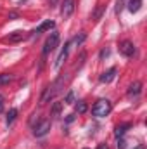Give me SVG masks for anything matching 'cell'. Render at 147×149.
Masks as SVG:
<instances>
[{
	"label": "cell",
	"mask_w": 147,
	"mask_h": 149,
	"mask_svg": "<svg viewBox=\"0 0 147 149\" xmlns=\"http://www.w3.org/2000/svg\"><path fill=\"white\" fill-rule=\"evenodd\" d=\"M54 26H55L54 21H45V23H42L37 30H35V35H40L43 31H50V30H54Z\"/></svg>",
	"instance_id": "30bf717a"
},
{
	"label": "cell",
	"mask_w": 147,
	"mask_h": 149,
	"mask_svg": "<svg viewBox=\"0 0 147 149\" xmlns=\"http://www.w3.org/2000/svg\"><path fill=\"white\" fill-rule=\"evenodd\" d=\"M74 10V0H62V7H61V16L64 19H68Z\"/></svg>",
	"instance_id": "8992f818"
},
{
	"label": "cell",
	"mask_w": 147,
	"mask_h": 149,
	"mask_svg": "<svg viewBox=\"0 0 147 149\" xmlns=\"http://www.w3.org/2000/svg\"><path fill=\"white\" fill-rule=\"evenodd\" d=\"M85 38H87V35H85V33H80V35H76V37H74V45H81V43H83V42H85Z\"/></svg>",
	"instance_id": "d6986e66"
},
{
	"label": "cell",
	"mask_w": 147,
	"mask_h": 149,
	"mask_svg": "<svg viewBox=\"0 0 147 149\" xmlns=\"http://www.w3.org/2000/svg\"><path fill=\"white\" fill-rule=\"evenodd\" d=\"M3 111V95H0V113Z\"/></svg>",
	"instance_id": "cb8c5ba5"
},
{
	"label": "cell",
	"mask_w": 147,
	"mask_h": 149,
	"mask_svg": "<svg viewBox=\"0 0 147 149\" xmlns=\"http://www.w3.org/2000/svg\"><path fill=\"white\" fill-rule=\"evenodd\" d=\"M10 81H12V74H9V73L0 74V85H9Z\"/></svg>",
	"instance_id": "5bb4252c"
},
{
	"label": "cell",
	"mask_w": 147,
	"mask_h": 149,
	"mask_svg": "<svg viewBox=\"0 0 147 149\" xmlns=\"http://www.w3.org/2000/svg\"><path fill=\"white\" fill-rule=\"evenodd\" d=\"M119 52H121L125 57H133V56H135V45H133L130 40H125V42H121V45H119Z\"/></svg>",
	"instance_id": "5b68a950"
},
{
	"label": "cell",
	"mask_w": 147,
	"mask_h": 149,
	"mask_svg": "<svg viewBox=\"0 0 147 149\" xmlns=\"http://www.w3.org/2000/svg\"><path fill=\"white\" fill-rule=\"evenodd\" d=\"M26 38V33L24 31H12V33H9V37L5 38L7 42H10V43H17V42H23Z\"/></svg>",
	"instance_id": "52a82bcc"
},
{
	"label": "cell",
	"mask_w": 147,
	"mask_h": 149,
	"mask_svg": "<svg viewBox=\"0 0 147 149\" xmlns=\"http://www.w3.org/2000/svg\"><path fill=\"white\" fill-rule=\"evenodd\" d=\"M125 5H126V0H116V14H121Z\"/></svg>",
	"instance_id": "ac0fdd59"
},
{
	"label": "cell",
	"mask_w": 147,
	"mask_h": 149,
	"mask_svg": "<svg viewBox=\"0 0 147 149\" xmlns=\"http://www.w3.org/2000/svg\"><path fill=\"white\" fill-rule=\"evenodd\" d=\"M66 102H68V104H74V92L73 90L66 95Z\"/></svg>",
	"instance_id": "ffe728a7"
},
{
	"label": "cell",
	"mask_w": 147,
	"mask_h": 149,
	"mask_svg": "<svg viewBox=\"0 0 147 149\" xmlns=\"http://www.w3.org/2000/svg\"><path fill=\"white\" fill-rule=\"evenodd\" d=\"M111 109H112V106H111V102L107 99H99L92 108V114L97 116V118H104L111 113Z\"/></svg>",
	"instance_id": "7a4b0ae2"
},
{
	"label": "cell",
	"mask_w": 147,
	"mask_h": 149,
	"mask_svg": "<svg viewBox=\"0 0 147 149\" xmlns=\"http://www.w3.org/2000/svg\"><path fill=\"white\" fill-rule=\"evenodd\" d=\"M101 14H102V7H99V9H97V10H95V14H94V16H92V19H95V21H97V19H99V16H101Z\"/></svg>",
	"instance_id": "44dd1931"
},
{
	"label": "cell",
	"mask_w": 147,
	"mask_h": 149,
	"mask_svg": "<svg viewBox=\"0 0 147 149\" xmlns=\"http://www.w3.org/2000/svg\"><path fill=\"white\" fill-rule=\"evenodd\" d=\"M16 116H17V109H14V108H12V109H9V113H7V123L10 125V123L16 120Z\"/></svg>",
	"instance_id": "9a60e30c"
},
{
	"label": "cell",
	"mask_w": 147,
	"mask_h": 149,
	"mask_svg": "<svg viewBox=\"0 0 147 149\" xmlns=\"http://www.w3.org/2000/svg\"><path fill=\"white\" fill-rule=\"evenodd\" d=\"M140 90H142V83H140V81H133V83L128 87V95H130V97H137V95L140 94Z\"/></svg>",
	"instance_id": "8fae6325"
},
{
	"label": "cell",
	"mask_w": 147,
	"mask_h": 149,
	"mask_svg": "<svg viewBox=\"0 0 147 149\" xmlns=\"http://www.w3.org/2000/svg\"><path fill=\"white\" fill-rule=\"evenodd\" d=\"M109 56V49H104L102 52H101V59H104V57H107Z\"/></svg>",
	"instance_id": "7402d4cb"
},
{
	"label": "cell",
	"mask_w": 147,
	"mask_h": 149,
	"mask_svg": "<svg viewBox=\"0 0 147 149\" xmlns=\"http://www.w3.org/2000/svg\"><path fill=\"white\" fill-rule=\"evenodd\" d=\"M57 43H59V33L57 31H52L49 35V38L45 40V43H43V56H47L49 52H52L57 47Z\"/></svg>",
	"instance_id": "3957f363"
},
{
	"label": "cell",
	"mask_w": 147,
	"mask_h": 149,
	"mask_svg": "<svg viewBox=\"0 0 147 149\" xmlns=\"http://www.w3.org/2000/svg\"><path fill=\"white\" fill-rule=\"evenodd\" d=\"M128 128H132V125H130V123L118 125V127H116V130H114V135H116V137H123V135L128 132Z\"/></svg>",
	"instance_id": "7c38bea8"
},
{
	"label": "cell",
	"mask_w": 147,
	"mask_h": 149,
	"mask_svg": "<svg viewBox=\"0 0 147 149\" xmlns=\"http://www.w3.org/2000/svg\"><path fill=\"white\" fill-rule=\"evenodd\" d=\"M50 127H52L50 120H42L37 127H35V130H33L35 137H43V135H47V134H49V130H50Z\"/></svg>",
	"instance_id": "277c9868"
},
{
	"label": "cell",
	"mask_w": 147,
	"mask_h": 149,
	"mask_svg": "<svg viewBox=\"0 0 147 149\" xmlns=\"http://www.w3.org/2000/svg\"><path fill=\"white\" fill-rule=\"evenodd\" d=\"M126 5H128V10L135 14V12H139V10H140V7H142V0H128V3H126Z\"/></svg>",
	"instance_id": "4fadbf2b"
},
{
	"label": "cell",
	"mask_w": 147,
	"mask_h": 149,
	"mask_svg": "<svg viewBox=\"0 0 147 149\" xmlns=\"http://www.w3.org/2000/svg\"><path fill=\"white\" fill-rule=\"evenodd\" d=\"M125 146H126V142H125V141L121 139V141L118 142V149H125Z\"/></svg>",
	"instance_id": "603a6c76"
},
{
	"label": "cell",
	"mask_w": 147,
	"mask_h": 149,
	"mask_svg": "<svg viewBox=\"0 0 147 149\" xmlns=\"http://www.w3.org/2000/svg\"><path fill=\"white\" fill-rule=\"evenodd\" d=\"M62 81H64V76H59L52 85H49V87L43 90L42 97H40V104H47V102H50V101L61 92V85H62Z\"/></svg>",
	"instance_id": "6da1fadb"
},
{
	"label": "cell",
	"mask_w": 147,
	"mask_h": 149,
	"mask_svg": "<svg viewBox=\"0 0 147 149\" xmlns=\"http://www.w3.org/2000/svg\"><path fill=\"white\" fill-rule=\"evenodd\" d=\"M97 149H109V148H107V144H99Z\"/></svg>",
	"instance_id": "484cf974"
},
{
	"label": "cell",
	"mask_w": 147,
	"mask_h": 149,
	"mask_svg": "<svg viewBox=\"0 0 147 149\" xmlns=\"http://www.w3.org/2000/svg\"><path fill=\"white\" fill-rule=\"evenodd\" d=\"M68 54H69V42L64 43V49L61 50V54H59V57H57V61H55V68H61V66H62V63L68 59Z\"/></svg>",
	"instance_id": "ba28073f"
},
{
	"label": "cell",
	"mask_w": 147,
	"mask_h": 149,
	"mask_svg": "<svg viewBox=\"0 0 147 149\" xmlns=\"http://www.w3.org/2000/svg\"><path fill=\"white\" fill-rule=\"evenodd\" d=\"M116 73H118V70H116V68L107 70L106 73L101 74V81H102V83H109V81H112V80H114V76H116Z\"/></svg>",
	"instance_id": "9c48e42d"
},
{
	"label": "cell",
	"mask_w": 147,
	"mask_h": 149,
	"mask_svg": "<svg viewBox=\"0 0 147 149\" xmlns=\"http://www.w3.org/2000/svg\"><path fill=\"white\" fill-rule=\"evenodd\" d=\"M85 111H87V102L78 101V102H76V113H80V114H81V113H85Z\"/></svg>",
	"instance_id": "2e32d148"
},
{
	"label": "cell",
	"mask_w": 147,
	"mask_h": 149,
	"mask_svg": "<svg viewBox=\"0 0 147 149\" xmlns=\"http://www.w3.org/2000/svg\"><path fill=\"white\" fill-rule=\"evenodd\" d=\"M85 149H88V148H85Z\"/></svg>",
	"instance_id": "f1b7e54d"
},
{
	"label": "cell",
	"mask_w": 147,
	"mask_h": 149,
	"mask_svg": "<svg viewBox=\"0 0 147 149\" xmlns=\"http://www.w3.org/2000/svg\"><path fill=\"white\" fill-rule=\"evenodd\" d=\"M9 17H10V19H16V17H17V12H10Z\"/></svg>",
	"instance_id": "d4e9b609"
},
{
	"label": "cell",
	"mask_w": 147,
	"mask_h": 149,
	"mask_svg": "<svg viewBox=\"0 0 147 149\" xmlns=\"http://www.w3.org/2000/svg\"><path fill=\"white\" fill-rule=\"evenodd\" d=\"M135 149H144V146H137Z\"/></svg>",
	"instance_id": "83f0119b"
},
{
	"label": "cell",
	"mask_w": 147,
	"mask_h": 149,
	"mask_svg": "<svg viewBox=\"0 0 147 149\" xmlns=\"http://www.w3.org/2000/svg\"><path fill=\"white\" fill-rule=\"evenodd\" d=\"M73 120H74V116H73V114H69V116H68V120H66V121H68V123H71V121H73Z\"/></svg>",
	"instance_id": "4316f807"
},
{
	"label": "cell",
	"mask_w": 147,
	"mask_h": 149,
	"mask_svg": "<svg viewBox=\"0 0 147 149\" xmlns=\"http://www.w3.org/2000/svg\"><path fill=\"white\" fill-rule=\"evenodd\" d=\"M61 109H62V102H55L54 108H52V114L54 116H59L61 114Z\"/></svg>",
	"instance_id": "e0dca14e"
}]
</instances>
